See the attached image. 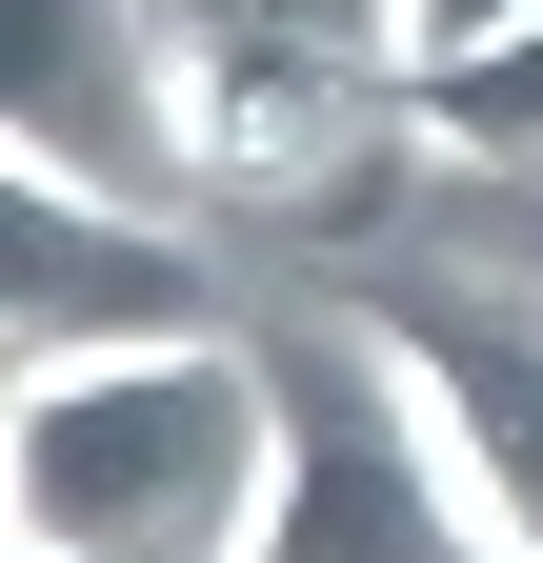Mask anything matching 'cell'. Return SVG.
Instances as JSON below:
<instances>
[{"label":"cell","instance_id":"6da1fadb","mask_svg":"<svg viewBox=\"0 0 543 563\" xmlns=\"http://www.w3.org/2000/svg\"><path fill=\"white\" fill-rule=\"evenodd\" d=\"M282 504V342L142 322L0 383V543L21 563H262Z\"/></svg>","mask_w":543,"mask_h":563},{"label":"cell","instance_id":"7a4b0ae2","mask_svg":"<svg viewBox=\"0 0 543 563\" xmlns=\"http://www.w3.org/2000/svg\"><path fill=\"white\" fill-rule=\"evenodd\" d=\"M262 563H523V523L463 483L423 383L383 363V322L282 342V504H262Z\"/></svg>","mask_w":543,"mask_h":563},{"label":"cell","instance_id":"3957f363","mask_svg":"<svg viewBox=\"0 0 543 563\" xmlns=\"http://www.w3.org/2000/svg\"><path fill=\"white\" fill-rule=\"evenodd\" d=\"M0 162L162 201L181 181V81H162V0H0Z\"/></svg>","mask_w":543,"mask_h":563},{"label":"cell","instance_id":"277c9868","mask_svg":"<svg viewBox=\"0 0 543 563\" xmlns=\"http://www.w3.org/2000/svg\"><path fill=\"white\" fill-rule=\"evenodd\" d=\"M142 322H201L181 201H101V181L0 162V363H60V342H142Z\"/></svg>","mask_w":543,"mask_h":563},{"label":"cell","instance_id":"5b68a950","mask_svg":"<svg viewBox=\"0 0 543 563\" xmlns=\"http://www.w3.org/2000/svg\"><path fill=\"white\" fill-rule=\"evenodd\" d=\"M383 322V363L423 383V422L463 443V483L523 523V563H543V282L523 262H463V282H402V302H363Z\"/></svg>","mask_w":543,"mask_h":563},{"label":"cell","instance_id":"8992f818","mask_svg":"<svg viewBox=\"0 0 543 563\" xmlns=\"http://www.w3.org/2000/svg\"><path fill=\"white\" fill-rule=\"evenodd\" d=\"M523 21H543V0H383V60H402V81H423V101H443V81H463V60H503Z\"/></svg>","mask_w":543,"mask_h":563},{"label":"cell","instance_id":"52a82bcc","mask_svg":"<svg viewBox=\"0 0 543 563\" xmlns=\"http://www.w3.org/2000/svg\"><path fill=\"white\" fill-rule=\"evenodd\" d=\"M423 121H443V141H543V21H523L503 60H463V81H443Z\"/></svg>","mask_w":543,"mask_h":563}]
</instances>
